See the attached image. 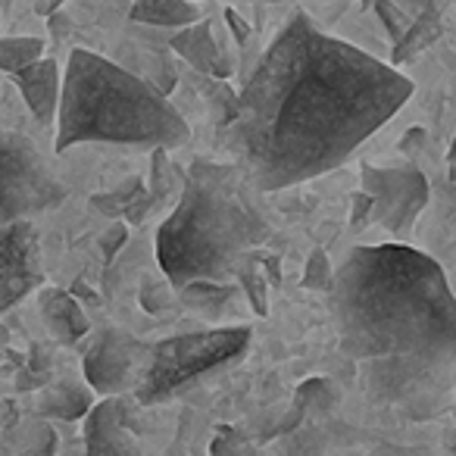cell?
Returning <instances> with one entry per match:
<instances>
[{
    "mask_svg": "<svg viewBox=\"0 0 456 456\" xmlns=\"http://www.w3.org/2000/svg\"><path fill=\"white\" fill-rule=\"evenodd\" d=\"M412 94L397 66L325 35L306 13L263 51L225 122L228 151L256 191L338 169Z\"/></svg>",
    "mask_w": 456,
    "mask_h": 456,
    "instance_id": "obj_1",
    "label": "cell"
},
{
    "mask_svg": "<svg viewBox=\"0 0 456 456\" xmlns=\"http://www.w3.org/2000/svg\"><path fill=\"white\" fill-rule=\"evenodd\" d=\"M69 291L76 294V300H78V304H82V300H85V304H97V306H101V297H97V294L91 291L88 285H85V279H76V281H72V288H69Z\"/></svg>",
    "mask_w": 456,
    "mask_h": 456,
    "instance_id": "obj_34",
    "label": "cell"
},
{
    "mask_svg": "<svg viewBox=\"0 0 456 456\" xmlns=\"http://www.w3.org/2000/svg\"><path fill=\"white\" fill-rule=\"evenodd\" d=\"M294 403H297L306 416L325 419L341 403V387L331 379H306L304 385L297 387V394H294Z\"/></svg>",
    "mask_w": 456,
    "mask_h": 456,
    "instance_id": "obj_20",
    "label": "cell"
},
{
    "mask_svg": "<svg viewBox=\"0 0 456 456\" xmlns=\"http://www.w3.org/2000/svg\"><path fill=\"white\" fill-rule=\"evenodd\" d=\"M360 191L372 197V222L391 235H406L428 203V178L416 166H369L360 169Z\"/></svg>",
    "mask_w": 456,
    "mask_h": 456,
    "instance_id": "obj_8",
    "label": "cell"
},
{
    "mask_svg": "<svg viewBox=\"0 0 456 456\" xmlns=\"http://www.w3.org/2000/svg\"><path fill=\"white\" fill-rule=\"evenodd\" d=\"M63 200L66 184L35 141L20 132H0V228L47 213Z\"/></svg>",
    "mask_w": 456,
    "mask_h": 456,
    "instance_id": "obj_6",
    "label": "cell"
},
{
    "mask_svg": "<svg viewBox=\"0 0 456 456\" xmlns=\"http://www.w3.org/2000/svg\"><path fill=\"white\" fill-rule=\"evenodd\" d=\"M7 344H10V331L4 329V325H0V350L7 347Z\"/></svg>",
    "mask_w": 456,
    "mask_h": 456,
    "instance_id": "obj_36",
    "label": "cell"
},
{
    "mask_svg": "<svg viewBox=\"0 0 456 456\" xmlns=\"http://www.w3.org/2000/svg\"><path fill=\"white\" fill-rule=\"evenodd\" d=\"M94 387L85 381H53V385L41 387L38 394V416L57 419V422H78L94 410Z\"/></svg>",
    "mask_w": 456,
    "mask_h": 456,
    "instance_id": "obj_14",
    "label": "cell"
},
{
    "mask_svg": "<svg viewBox=\"0 0 456 456\" xmlns=\"http://www.w3.org/2000/svg\"><path fill=\"white\" fill-rule=\"evenodd\" d=\"M372 4H375V0H362V7H372ZM394 4H397V7H403L410 16H419L425 7H431L435 0H394Z\"/></svg>",
    "mask_w": 456,
    "mask_h": 456,
    "instance_id": "obj_33",
    "label": "cell"
},
{
    "mask_svg": "<svg viewBox=\"0 0 456 456\" xmlns=\"http://www.w3.org/2000/svg\"><path fill=\"white\" fill-rule=\"evenodd\" d=\"M128 394L103 397L85 422V456H144L132 425H128Z\"/></svg>",
    "mask_w": 456,
    "mask_h": 456,
    "instance_id": "obj_10",
    "label": "cell"
},
{
    "mask_svg": "<svg viewBox=\"0 0 456 456\" xmlns=\"http://www.w3.org/2000/svg\"><path fill=\"white\" fill-rule=\"evenodd\" d=\"M372 209H375L372 197H369L366 191H356L354 200H350V225L354 228L369 225V222H372Z\"/></svg>",
    "mask_w": 456,
    "mask_h": 456,
    "instance_id": "obj_28",
    "label": "cell"
},
{
    "mask_svg": "<svg viewBox=\"0 0 456 456\" xmlns=\"http://www.w3.org/2000/svg\"><path fill=\"white\" fill-rule=\"evenodd\" d=\"M300 285L310 288V291H331V285H335V269H331L329 254H325L322 248H316L310 254Z\"/></svg>",
    "mask_w": 456,
    "mask_h": 456,
    "instance_id": "obj_25",
    "label": "cell"
},
{
    "mask_svg": "<svg viewBox=\"0 0 456 456\" xmlns=\"http://www.w3.org/2000/svg\"><path fill=\"white\" fill-rule=\"evenodd\" d=\"M41 57H45V41L41 38H28V35L0 38V72H7V76H16L26 66L38 63Z\"/></svg>",
    "mask_w": 456,
    "mask_h": 456,
    "instance_id": "obj_21",
    "label": "cell"
},
{
    "mask_svg": "<svg viewBox=\"0 0 456 456\" xmlns=\"http://www.w3.org/2000/svg\"><path fill=\"white\" fill-rule=\"evenodd\" d=\"M91 207H94L97 213L110 216V219H126L128 225H141V222L147 219V213H151L153 200H151V191H147L144 178L132 175L122 184H116L113 191H107V194L91 197Z\"/></svg>",
    "mask_w": 456,
    "mask_h": 456,
    "instance_id": "obj_15",
    "label": "cell"
},
{
    "mask_svg": "<svg viewBox=\"0 0 456 456\" xmlns=\"http://www.w3.org/2000/svg\"><path fill=\"white\" fill-rule=\"evenodd\" d=\"M128 20L138 22V26H151V28H178L197 22V4L194 0H134L132 10H128Z\"/></svg>",
    "mask_w": 456,
    "mask_h": 456,
    "instance_id": "obj_16",
    "label": "cell"
},
{
    "mask_svg": "<svg viewBox=\"0 0 456 456\" xmlns=\"http://www.w3.org/2000/svg\"><path fill=\"white\" fill-rule=\"evenodd\" d=\"M38 310H41V322L47 325L53 341L66 344V347L78 344L91 331L88 313H85V306L78 304L72 291H63V288H41Z\"/></svg>",
    "mask_w": 456,
    "mask_h": 456,
    "instance_id": "obj_13",
    "label": "cell"
},
{
    "mask_svg": "<svg viewBox=\"0 0 456 456\" xmlns=\"http://www.w3.org/2000/svg\"><path fill=\"white\" fill-rule=\"evenodd\" d=\"M13 82H16V88H20L26 107L32 110V116L41 122V126L57 122L60 97H63V72H60L57 60L41 57L38 63L16 72Z\"/></svg>",
    "mask_w": 456,
    "mask_h": 456,
    "instance_id": "obj_12",
    "label": "cell"
},
{
    "mask_svg": "<svg viewBox=\"0 0 456 456\" xmlns=\"http://www.w3.org/2000/svg\"><path fill=\"white\" fill-rule=\"evenodd\" d=\"M16 419H20V412H16V403H13V400H4V403H0V428H10Z\"/></svg>",
    "mask_w": 456,
    "mask_h": 456,
    "instance_id": "obj_35",
    "label": "cell"
},
{
    "mask_svg": "<svg viewBox=\"0 0 456 456\" xmlns=\"http://www.w3.org/2000/svg\"><path fill=\"white\" fill-rule=\"evenodd\" d=\"M441 28H444L441 13H437V7L431 4V7H425L422 13L412 20V26L406 28L403 38L394 45V53H391L394 63L391 66H403V63H410V60H416L422 51H428V47L441 38Z\"/></svg>",
    "mask_w": 456,
    "mask_h": 456,
    "instance_id": "obj_18",
    "label": "cell"
},
{
    "mask_svg": "<svg viewBox=\"0 0 456 456\" xmlns=\"http://www.w3.org/2000/svg\"><path fill=\"white\" fill-rule=\"evenodd\" d=\"M138 300H141V310H144L147 316H169V313H175V306L182 304V300H178V291L172 288V281L166 279L163 273L147 275V279L141 281Z\"/></svg>",
    "mask_w": 456,
    "mask_h": 456,
    "instance_id": "obj_22",
    "label": "cell"
},
{
    "mask_svg": "<svg viewBox=\"0 0 456 456\" xmlns=\"http://www.w3.org/2000/svg\"><path fill=\"white\" fill-rule=\"evenodd\" d=\"M128 222L126 219H113L107 225V232L103 235H97V248H101V254H103V260H116V256L122 254V248H126V241H128Z\"/></svg>",
    "mask_w": 456,
    "mask_h": 456,
    "instance_id": "obj_27",
    "label": "cell"
},
{
    "mask_svg": "<svg viewBox=\"0 0 456 456\" xmlns=\"http://www.w3.org/2000/svg\"><path fill=\"white\" fill-rule=\"evenodd\" d=\"M372 10H375V16L381 20V26H385V32H387V38H391L394 45H397V41L403 38L406 28H410L412 20H416V16H410L403 7H397L394 0H375Z\"/></svg>",
    "mask_w": 456,
    "mask_h": 456,
    "instance_id": "obj_26",
    "label": "cell"
},
{
    "mask_svg": "<svg viewBox=\"0 0 456 456\" xmlns=\"http://www.w3.org/2000/svg\"><path fill=\"white\" fill-rule=\"evenodd\" d=\"M225 20H228V28L235 32V41L238 45H248V38H250V26L241 20V16L235 13V10H225Z\"/></svg>",
    "mask_w": 456,
    "mask_h": 456,
    "instance_id": "obj_30",
    "label": "cell"
},
{
    "mask_svg": "<svg viewBox=\"0 0 456 456\" xmlns=\"http://www.w3.org/2000/svg\"><path fill=\"white\" fill-rule=\"evenodd\" d=\"M248 347V325H219V329L184 331V335L163 338V341L153 344L151 366H147L134 397H138L141 406H153L178 397V394L219 375L232 362H238Z\"/></svg>",
    "mask_w": 456,
    "mask_h": 456,
    "instance_id": "obj_5",
    "label": "cell"
},
{
    "mask_svg": "<svg viewBox=\"0 0 456 456\" xmlns=\"http://www.w3.org/2000/svg\"><path fill=\"white\" fill-rule=\"evenodd\" d=\"M238 166L197 159L175 209L157 228V263L172 288L197 279L228 281L269 235V219L244 188Z\"/></svg>",
    "mask_w": 456,
    "mask_h": 456,
    "instance_id": "obj_3",
    "label": "cell"
},
{
    "mask_svg": "<svg viewBox=\"0 0 456 456\" xmlns=\"http://www.w3.org/2000/svg\"><path fill=\"white\" fill-rule=\"evenodd\" d=\"M151 350L153 344L138 341L132 331L107 325L97 331L91 347L85 350V381L101 397H122V394L138 391L141 379L151 366Z\"/></svg>",
    "mask_w": 456,
    "mask_h": 456,
    "instance_id": "obj_7",
    "label": "cell"
},
{
    "mask_svg": "<svg viewBox=\"0 0 456 456\" xmlns=\"http://www.w3.org/2000/svg\"><path fill=\"white\" fill-rule=\"evenodd\" d=\"M169 47H172V53H178V57H182L191 69L200 72V76H209V78H216V82L232 76V60H228V53L219 47V41H216L213 22L197 20V22H191V26L172 32Z\"/></svg>",
    "mask_w": 456,
    "mask_h": 456,
    "instance_id": "obj_11",
    "label": "cell"
},
{
    "mask_svg": "<svg viewBox=\"0 0 456 456\" xmlns=\"http://www.w3.org/2000/svg\"><path fill=\"white\" fill-rule=\"evenodd\" d=\"M422 144H425V128H410V132H406V138L400 141V153L412 157V153H416Z\"/></svg>",
    "mask_w": 456,
    "mask_h": 456,
    "instance_id": "obj_31",
    "label": "cell"
},
{
    "mask_svg": "<svg viewBox=\"0 0 456 456\" xmlns=\"http://www.w3.org/2000/svg\"><path fill=\"white\" fill-rule=\"evenodd\" d=\"M45 285L38 228L32 219L0 228V316Z\"/></svg>",
    "mask_w": 456,
    "mask_h": 456,
    "instance_id": "obj_9",
    "label": "cell"
},
{
    "mask_svg": "<svg viewBox=\"0 0 456 456\" xmlns=\"http://www.w3.org/2000/svg\"><path fill=\"white\" fill-rule=\"evenodd\" d=\"M269 4H288V0H269Z\"/></svg>",
    "mask_w": 456,
    "mask_h": 456,
    "instance_id": "obj_37",
    "label": "cell"
},
{
    "mask_svg": "<svg viewBox=\"0 0 456 456\" xmlns=\"http://www.w3.org/2000/svg\"><path fill=\"white\" fill-rule=\"evenodd\" d=\"M169 147H153L151 151V178H147V191H151L153 203H163L172 197V191L182 194L184 182H188V172H182L169 159Z\"/></svg>",
    "mask_w": 456,
    "mask_h": 456,
    "instance_id": "obj_19",
    "label": "cell"
},
{
    "mask_svg": "<svg viewBox=\"0 0 456 456\" xmlns=\"http://www.w3.org/2000/svg\"><path fill=\"white\" fill-rule=\"evenodd\" d=\"M191 128L166 91L107 57L76 47L63 69L57 151L76 144L182 147Z\"/></svg>",
    "mask_w": 456,
    "mask_h": 456,
    "instance_id": "obj_4",
    "label": "cell"
},
{
    "mask_svg": "<svg viewBox=\"0 0 456 456\" xmlns=\"http://www.w3.org/2000/svg\"><path fill=\"white\" fill-rule=\"evenodd\" d=\"M260 266H263V273H266V279L273 281V285H281V260L275 254H266V256H260Z\"/></svg>",
    "mask_w": 456,
    "mask_h": 456,
    "instance_id": "obj_32",
    "label": "cell"
},
{
    "mask_svg": "<svg viewBox=\"0 0 456 456\" xmlns=\"http://www.w3.org/2000/svg\"><path fill=\"white\" fill-rule=\"evenodd\" d=\"M238 279H241L244 285V294H248L250 306H254L256 316H266L269 313V279L266 273H263L260 266V256L248 254V260L241 263V269H238Z\"/></svg>",
    "mask_w": 456,
    "mask_h": 456,
    "instance_id": "obj_23",
    "label": "cell"
},
{
    "mask_svg": "<svg viewBox=\"0 0 456 456\" xmlns=\"http://www.w3.org/2000/svg\"><path fill=\"white\" fill-rule=\"evenodd\" d=\"M53 453H57V435L51 428H41L38 437L28 444L22 456H53Z\"/></svg>",
    "mask_w": 456,
    "mask_h": 456,
    "instance_id": "obj_29",
    "label": "cell"
},
{
    "mask_svg": "<svg viewBox=\"0 0 456 456\" xmlns=\"http://www.w3.org/2000/svg\"><path fill=\"white\" fill-rule=\"evenodd\" d=\"M178 300L188 310L200 313L207 322H219L222 316L228 313L232 300H235V288L228 281H209V279H197L191 285L178 288Z\"/></svg>",
    "mask_w": 456,
    "mask_h": 456,
    "instance_id": "obj_17",
    "label": "cell"
},
{
    "mask_svg": "<svg viewBox=\"0 0 456 456\" xmlns=\"http://www.w3.org/2000/svg\"><path fill=\"white\" fill-rule=\"evenodd\" d=\"M51 372H53L51 356L41 347H32L28 350V360H22V369H20V375H16V387H20V391L47 387L51 385Z\"/></svg>",
    "mask_w": 456,
    "mask_h": 456,
    "instance_id": "obj_24",
    "label": "cell"
},
{
    "mask_svg": "<svg viewBox=\"0 0 456 456\" xmlns=\"http://www.w3.org/2000/svg\"><path fill=\"white\" fill-rule=\"evenodd\" d=\"M338 347L360 362L375 403L428 422L456 400V294L428 254L406 244L354 248L335 269Z\"/></svg>",
    "mask_w": 456,
    "mask_h": 456,
    "instance_id": "obj_2",
    "label": "cell"
}]
</instances>
